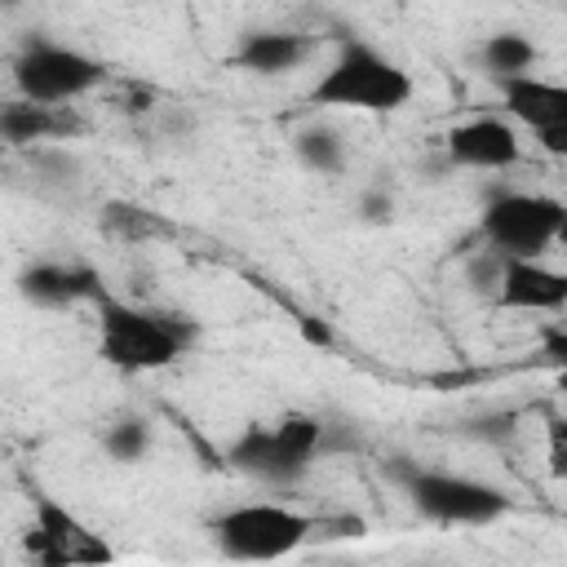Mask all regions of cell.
<instances>
[{"instance_id": "obj_12", "label": "cell", "mask_w": 567, "mask_h": 567, "mask_svg": "<svg viewBox=\"0 0 567 567\" xmlns=\"http://www.w3.org/2000/svg\"><path fill=\"white\" fill-rule=\"evenodd\" d=\"M22 297L35 306H71V301H97L106 288L93 266L84 261H35L18 279Z\"/></svg>"}, {"instance_id": "obj_21", "label": "cell", "mask_w": 567, "mask_h": 567, "mask_svg": "<svg viewBox=\"0 0 567 567\" xmlns=\"http://www.w3.org/2000/svg\"><path fill=\"white\" fill-rule=\"evenodd\" d=\"M540 146L549 155H567V128H554V133H540Z\"/></svg>"}, {"instance_id": "obj_6", "label": "cell", "mask_w": 567, "mask_h": 567, "mask_svg": "<svg viewBox=\"0 0 567 567\" xmlns=\"http://www.w3.org/2000/svg\"><path fill=\"white\" fill-rule=\"evenodd\" d=\"M111 80L106 62L75 49V44H58V40H27L22 53L13 58V84L27 102L40 106H62L75 102L93 89H102Z\"/></svg>"}, {"instance_id": "obj_5", "label": "cell", "mask_w": 567, "mask_h": 567, "mask_svg": "<svg viewBox=\"0 0 567 567\" xmlns=\"http://www.w3.org/2000/svg\"><path fill=\"white\" fill-rule=\"evenodd\" d=\"M558 221H563V199L540 190H505L487 199L478 217V235L487 252L505 261H540L558 239Z\"/></svg>"}, {"instance_id": "obj_8", "label": "cell", "mask_w": 567, "mask_h": 567, "mask_svg": "<svg viewBox=\"0 0 567 567\" xmlns=\"http://www.w3.org/2000/svg\"><path fill=\"white\" fill-rule=\"evenodd\" d=\"M22 554L31 567H111L115 563L111 540L97 527H89L75 509H66L62 501L44 492H35Z\"/></svg>"}, {"instance_id": "obj_4", "label": "cell", "mask_w": 567, "mask_h": 567, "mask_svg": "<svg viewBox=\"0 0 567 567\" xmlns=\"http://www.w3.org/2000/svg\"><path fill=\"white\" fill-rule=\"evenodd\" d=\"M208 536L230 563H279L319 536V518L279 501H244L208 518Z\"/></svg>"}, {"instance_id": "obj_15", "label": "cell", "mask_w": 567, "mask_h": 567, "mask_svg": "<svg viewBox=\"0 0 567 567\" xmlns=\"http://www.w3.org/2000/svg\"><path fill=\"white\" fill-rule=\"evenodd\" d=\"M478 62H483V71H487L496 84H501V80H518V75H532V66H536V44H532L523 31H496V35L483 40Z\"/></svg>"}, {"instance_id": "obj_2", "label": "cell", "mask_w": 567, "mask_h": 567, "mask_svg": "<svg viewBox=\"0 0 567 567\" xmlns=\"http://www.w3.org/2000/svg\"><path fill=\"white\" fill-rule=\"evenodd\" d=\"M93 310H97V354L115 372H159V368L177 363L195 341L190 319L142 310L111 292H102L93 301Z\"/></svg>"}, {"instance_id": "obj_7", "label": "cell", "mask_w": 567, "mask_h": 567, "mask_svg": "<svg viewBox=\"0 0 567 567\" xmlns=\"http://www.w3.org/2000/svg\"><path fill=\"white\" fill-rule=\"evenodd\" d=\"M399 483L412 501L416 514L447 523V527H483L496 523L509 509V496L483 478L470 474H447V470H425V465H403Z\"/></svg>"}, {"instance_id": "obj_19", "label": "cell", "mask_w": 567, "mask_h": 567, "mask_svg": "<svg viewBox=\"0 0 567 567\" xmlns=\"http://www.w3.org/2000/svg\"><path fill=\"white\" fill-rule=\"evenodd\" d=\"M545 461H549V474L567 483V421L563 416H549L545 425Z\"/></svg>"}, {"instance_id": "obj_18", "label": "cell", "mask_w": 567, "mask_h": 567, "mask_svg": "<svg viewBox=\"0 0 567 567\" xmlns=\"http://www.w3.org/2000/svg\"><path fill=\"white\" fill-rule=\"evenodd\" d=\"M102 226H106V230H115V235H124V239L164 235V221H159L155 213L137 208V204H106V213H102Z\"/></svg>"}, {"instance_id": "obj_10", "label": "cell", "mask_w": 567, "mask_h": 567, "mask_svg": "<svg viewBox=\"0 0 567 567\" xmlns=\"http://www.w3.org/2000/svg\"><path fill=\"white\" fill-rule=\"evenodd\" d=\"M492 301L501 310H523V315L567 310V270H554L545 261H505Z\"/></svg>"}, {"instance_id": "obj_16", "label": "cell", "mask_w": 567, "mask_h": 567, "mask_svg": "<svg viewBox=\"0 0 567 567\" xmlns=\"http://www.w3.org/2000/svg\"><path fill=\"white\" fill-rule=\"evenodd\" d=\"M297 159H301L306 168H315V173H341L346 151H341V137H337L332 128L310 124V128L297 133Z\"/></svg>"}, {"instance_id": "obj_14", "label": "cell", "mask_w": 567, "mask_h": 567, "mask_svg": "<svg viewBox=\"0 0 567 567\" xmlns=\"http://www.w3.org/2000/svg\"><path fill=\"white\" fill-rule=\"evenodd\" d=\"M80 128V120L71 115V106H40V102H9L0 111V133L9 146H31V142H53V137H71Z\"/></svg>"}, {"instance_id": "obj_9", "label": "cell", "mask_w": 567, "mask_h": 567, "mask_svg": "<svg viewBox=\"0 0 567 567\" xmlns=\"http://www.w3.org/2000/svg\"><path fill=\"white\" fill-rule=\"evenodd\" d=\"M443 151H447V159H452L456 168L501 173V168L518 164L523 142H518V128H514L505 115H474V120L447 128Z\"/></svg>"}, {"instance_id": "obj_13", "label": "cell", "mask_w": 567, "mask_h": 567, "mask_svg": "<svg viewBox=\"0 0 567 567\" xmlns=\"http://www.w3.org/2000/svg\"><path fill=\"white\" fill-rule=\"evenodd\" d=\"M310 53H315V44L297 31H248L239 40L235 66H244L252 75H284V71H297Z\"/></svg>"}, {"instance_id": "obj_22", "label": "cell", "mask_w": 567, "mask_h": 567, "mask_svg": "<svg viewBox=\"0 0 567 567\" xmlns=\"http://www.w3.org/2000/svg\"><path fill=\"white\" fill-rule=\"evenodd\" d=\"M558 248H567V204H563V221H558V239H554Z\"/></svg>"}, {"instance_id": "obj_11", "label": "cell", "mask_w": 567, "mask_h": 567, "mask_svg": "<svg viewBox=\"0 0 567 567\" xmlns=\"http://www.w3.org/2000/svg\"><path fill=\"white\" fill-rule=\"evenodd\" d=\"M496 93H501V106L509 111V120H518L536 137L554 133V128H567V84L545 80V75L532 71V75H518V80H501Z\"/></svg>"}, {"instance_id": "obj_3", "label": "cell", "mask_w": 567, "mask_h": 567, "mask_svg": "<svg viewBox=\"0 0 567 567\" xmlns=\"http://www.w3.org/2000/svg\"><path fill=\"white\" fill-rule=\"evenodd\" d=\"M332 430H337V425H328V421L315 416V412H284V416L270 421V425H248V430L230 443L226 461H230L235 470L261 478V483H292V478H301L319 456H328V452L341 447V443L332 439Z\"/></svg>"}, {"instance_id": "obj_17", "label": "cell", "mask_w": 567, "mask_h": 567, "mask_svg": "<svg viewBox=\"0 0 567 567\" xmlns=\"http://www.w3.org/2000/svg\"><path fill=\"white\" fill-rule=\"evenodd\" d=\"M102 443H106V456H111V461L133 465V461H142V456L151 452V430H146V421L128 416V421H115Z\"/></svg>"}, {"instance_id": "obj_20", "label": "cell", "mask_w": 567, "mask_h": 567, "mask_svg": "<svg viewBox=\"0 0 567 567\" xmlns=\"http://www.w3.org/2000/svg\"><path fill=\"white\" fill-rule=\"evenodd\" d=\"M545 359H549L554 368H563V372H567V328H558V332H549V337H545Z\"/></svg>"}, {"instance_id": "obj_1", "label": "cell", "mask_w": 567, "mask_h": 567, "mask_svg": "<svg viewBox=\"0 0 567 567\" xmlns=\"http://www.w3.org/2000/svg\"><path fill=\"white\" fill-rule=\"evenodd\" d=\"M416 84L403 62L385 58L368 40H341L337 58L310 89V102L323 111H363V115H394L412 102Z\"/></svg>"}]
</instances>
